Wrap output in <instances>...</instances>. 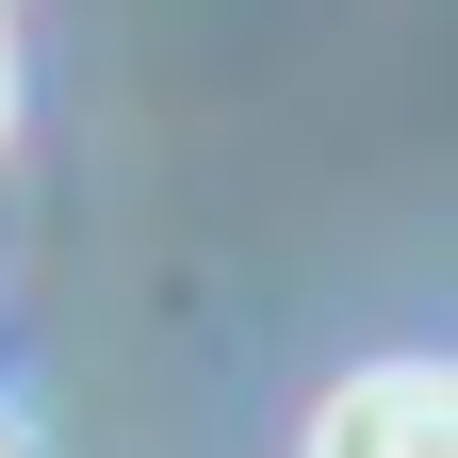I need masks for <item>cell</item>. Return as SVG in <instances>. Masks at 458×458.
<instances>
[{
    "instance_id": "1",
    "label": "cell",
    "mask_w": 458,
    "mask_h": 458,
    "mask_svg": "<svg viewBox=\"0 0 458 458\" xmlns=\"http://www.w3.org/2000/svg\"><path fill=\"white\" fill-rule=\"evenodd\" d=\"M311 458H458V377L442 360H360L311 410Z\"/></svg>"
},
{
    "instance_id": "2",
    "label": "cell",
    "mask_w": 458,
    "mask_h": 458,
    "mask_svg": "<svg viewBox=\"0 0 458 458\" xmlns=\"http://www.w3.org/2000/svg\"><path fill=\"white\" fill-rule=\"evenodd\" d=\"M0 458H17V442H0Z\"/></svg>"
}]
</instances>
